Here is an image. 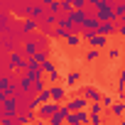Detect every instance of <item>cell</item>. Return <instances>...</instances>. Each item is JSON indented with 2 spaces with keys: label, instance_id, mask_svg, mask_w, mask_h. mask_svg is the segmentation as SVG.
<instances>
[{
  "label": "cell",
  "instance_id": "1",
  "mask_svg": "<svg viewBox=\"0 0 125 125\" xmlns=\"http://www.w3.org/2000/svg\"><path fill=\"white\" fill-rule=\"evenodd\" d=\"M93 15H96L98 22H115V17H113V0H101L96 5V10H93Z\"/></svg>",
  "mask_w": 125,
  "mask_h": 125
},
{
  "label": "cell",
  "instance_id": "2",
  "mask_svg": "<svg viewBox=\"0 0 125 125\" xmlns=\"http://www.w3.org/2000/svg\"><path fill=\"white\" fill-rule=\"evenodd\" d=\"M20 108H22V103H20V98H15V96H8V98H3L0 101V115H17L20 113Z\"/></svg>",
  "mask_w": 125,
  "mask_h": 125
},
{
  "label": "cell",
  "instance_id": "3",
  "mask_svg": "<svg viewBox=\"0 0 125 125\" xmlns=\"http://www.w3.org/2000/svg\"><path fill=\"white\" fill-rule=\"evenodd\" d=\"M47 91H49V98H52V103H59V105H64V103H66V98H69V88H66L64 83L47 86Z\"/></svg>",
  "mask_w": 125,
  "mask_h": 125
},
{
  "label": "cell",
  "instance_id": "4",
  "mask_svg": "<svg viewBox=\"0 0 125 125\" xmlns=\"http://www.w3.org/2000/svg\"><path fill=\"white\" fill-rule=\"evenodd\" d=\"M25 64H27V56L22 54V52H17V49H12L10 54H8V64H5V69H10V71H25Z\"/></svg>",
  "mask_w": 125,
  "mask_h": 125
},
{
  "label": "cell",
  "instance_id": "5",
  "mask_svg": "<svg viewBox=\"0 0 125 125\" xmlns=\"http://www.w3.org/2000/svg\"><path fill=\"white\" fill-rule=\"evenodd\" d=\"M17 15H22L25 20H37V22H39V20L47 15V10H44L39 3H34V5H30V3H27V5H25V8L17 12Z\"/></svg>",
  "mask_w": 125,
  "mask_h": 125
},
{
  "label": "cell",
  "instance_id": "6",
  "mask_svg": "<svg viewBox=\"0 0 125 125\" xmlns=\"http://www.w3.org/2000/svg\"><path fill=\"white\" fill-rule=\"evenodd\" d=\"M76 96H83L88 103H96V101H101L103 91H101L98 86H93V83H86V86H81V88H79V93H76Z\"/></svg>",
  "mask_w": 125,
  "mask_h": 125
},
{
  "label": "cell",
  "instance_id": "7",
  "mask_svg": "<svg viewBox=\"0 0 125 125\" xmlns=\"http://www.w3.org/2000/svg\"><path fill=\"white\" fill-rule=\"evenodd\" d=\"M88 108V101L83 96H69L66 103H64V110L66 113H74V110H86Z\"/></svg>",
  "mask_w": 125,
  "mask_h": 125
},
{
  "label": "cell",
  "instance_id": "8",
  "mask_svg": "<svg viewBox=\"0 0 125 125\" xmlns=\"http://www.w3.org/2000/svg\"><path fill=\"white\" fill-rule=\"evenodd\" d=\"M59 108H61L59 103H52V101H49V103H44V105H39L34 115H37V120H39V123H47V120H49V118H52V115H54V113H56Z\"/></svg>",
  "mask_w": 125,
  "mask_h": 125
},
{
  "label": "cell",
  "instance_id": "9",
  "mask_svg": "<svg viewBox=\"0 0 125 125\" xmlns=\"http://www.w3.org/2000/svg\"><path fill=\"white\" fill-rule=\"evenodd\" d=\"M25 76L37 81V79H44V71H42V64L34 59H27V64H25Z\"/></svg>",
  "mask_w": 125,
  "mask_h": 125
},
{
  "label": "cell",
  "instance_id": "10",
  "mask_svg": "<svg viewBox=\"0 0 125 125\" xmlns=\"http://www.w3.org/2000/svg\"><path fill=\"white\" fill-rule=\"evenodd\" d=\"M34 120H37V115L30 108H20V113L15 115V125H32Z\"/></svg>",
  "mask_w": 125,
  "mask_h": 125
},
{
  "label": "cell",
  "instance_id": "11",
  "mask_svg": "<svg viewBox=\"0 0 125 125\" xmlns=\"http://www.w3.org/2000/svg\"><path fill=\"white\" fill-rule=\"evenodd\" d=\"M81 123H88V110H74V113H66L64 125H81Z\"/></svg>",
  "mask_w": 125,
  "mask_h": 125
},
{
  "label": "cell",
  "instance_id": "12",
  "mask_svg": "<svg viewBox=\"0 0 125 125\" xmlns=\"http://www.w3.org/2000/svg\"><path fill=\"white\" fill-rule=\"evenodd\" d=\"M96 34H103V37L118 34V22H98V27H96Z\"/></svg>",
  "mask_w": 125,
  "mask_h": 125
},
{
  "label": "cell",
  "instance_id": "13",
  "mask_svg": "<svg viewBox=\"0 0 125 125\" xmlns=\"http://www.w3.org/2000/svg\"><path fill=\"white\" fill-rule=\"evenodd\" d=\"M64 86L71 91L76 86H81V71H66L64 74Z\"/></svg>",
  "mask_w": 125,
  "mask_h": 125
},
{
  "label": "cell",
  "instance_id": "14",
  "mask_svg": "<svg viewBox=\"0 0 125 125\" xmlns=\"http://www.w3.org/2000/svg\"><path fill=\"white\" fill-rule=\"evenodd\" d=\"M86 15H88V8H86V10H71L66 17H69V20L74 22V27H79V32H81V22L86 20Z\"/></svg>",
  "mask_w": 125,
  "mask_h": 125
},
{
  "label": "cell",
  "instance_id": "15",
  "mask_svg": "<svg viewBox=\"0 0 125 125\" xmlns=\"http://www.w3.org/2000/svg\"><path fill=\"white\" fill-rule=\"evenodd\" d=\"M105 113H110V115H113L115 120L125 118V101H115V103H113V105H110V108H108Z\"/></svg>",
  "mask_w": 125,
  "mask_h": 125
},
{
  "label": "cell",
  "instance_id": "16",
  "mask_svg": "<svg viewBox=\"0 0 125 125\" xmlns=\"http://www.w3.org/2000/svg\"><path fill=\"white\" fill-rule=\"evenodd\" d=\"M96 27H98V20H96V15L88 10V15H86V20L81 22V32L86 30V32H96Z\"/></svg>",
  "mask_w": 125,
  "mask_h": 125
},
{
  "label": "cell",
  "instance_id": "17",
  "mask_svg": "<svg viewBox=\"0 0 125 125\" xmlns=\"http://www.w3.org/2000/svg\"><path fill=\"white\" fill-rule=\"evenodd\" d=\"M64 120H66V110H64V105H61V108L47 120V125H64Z\"/></svg>",
  "mask_w": 125,
  "mask_h": 125
},
{
  "label": "cell",
  "instance_id": "18",
  "mask_svg": "<svg viewBox=\"0 0 125 125\" xmlns=\"http://www.w3.org/2000/svg\"><path fill=\"white\" fill-rule=\"evenodd\" d=\"M101 56H103V52H101V49H91V47H88V49L83 52V59L88 61V64H93V61H98Z\"/></svg>",
  "mask_w": 125,
  "mask_h": 125
},
{
  "label": "cell",
  "instance_id": "19",
  "mask_svg": "<svg viewBox=\"0 0 125 125\" xmlns=\"http://www.w3.org/2000/svg\"><path fill=\"white\" fill-rule=\"evenodd\" d=\"M64 42H66V47H74V49L83 44V39H81V34H79V32H71V34H66V39H64Z\"/></svg>",
  "mask_w": 125,
  "mask_h": 125
},
{
  "label": "cell",
  "instance_id": "20",
  "mask_svg": "<svg viewBox=\"0 0 125 125\" xmlns=\"http://www.w3.org/2000/svg\"><path fill=\"white\" fill-rule=\"evenodd\" d=\"M37 52H39V49H37V44H34V39H27V42H25V47H22V54H25L27 59H32V56H34Z\"/></svg>",
  "mask_w": 125,
  "mask_h": 125
},
{
  "label": "cell",
  "instance_id": "21",
  "mask_svg": "<svg viewBox=\"0 0 125 125\" xmlns=\"http://www.w3.org/2000/svg\"><path fill=\"white\" fill-rule=\"evenodd\" d=\"M20 30H22L25 34H30V32H37V30H39V22H37V20H25Z\"/></svg>",
  "mask_w": 125,
  "mask_h": 125
},
{
  "label": "cell",
  "instance_id": "22",
  "mask_svg": "<svg viewBox=\"0 0 125 125\" xmlns=\"http://www.w3.org/2000/svg\"><path fill=\"white\" fill-rule=\"evenodd\" d=\"M17 88H20L22 93H32V79H27V76H22V79L17 81Z\"/></svg>",
  "mask_w": 125,
  "mask_h": 125
},
{
  "label": "cell",
  "instance_id": "23",
  "mask_svg": "<svg viewBox=\"0 0 125 125\" xmlns=\"http://www.w3.org/2000/svg\"><path fill=\"white\" fill-rule=\"evenodd\" d=\"M115 101H118V96H113V93H103V96H101V105H103V110H108Z\"/></svg>",
  "mask_w": 125,
  "mask_h": 125
},
{
  "label": "cell",
  "instance_id": "24",
  "mask_svg": "<svg viewBox=\"0 0 125 125\" xmlns=\"http://www.w3.org/2000/svg\"><path fill=\"white\" fill-rule=\"evenodd\" d=\"M49 101H52V98H49V91H47V88H44V91H39V93L34 96V103H37V108H39V105H44V103H49Z\"/></svg>",
  "mask_w": 125,
  "mask_h": 125
},
{
  "label": "cell",
  "instance_id": "25",
  "mask_svg": "<svg viewBox=\"0 0 125 125\" xmlns=\"http://www.w3.org/2000/svg\"><path fill=\"white\" fill-rule=\"evenodd\" d=\"M59 79H61V71L56 69V71H52V74H47L44 76V81L49 83V86H54V83H59Z\"/></svg>",
  "mask_w": 125,
  "mask_h": 125
},
{
  "label": "cell",
  "instance_id": "26",
  "mask_svg": "<svg viewBox=\"0 0 125 125\" xmlns=\"http://www.w3.org/2000/svg\"><path fill=\"white\" fill-rule=\"evenodd\" d=\"M47 88V81L44 79H37V81H32V96H37L39 91H44Z\"/></svg>",
  "mask_w": 125,
  "mask_h": 125
},
{
  "label": "cell",
  "instance_id": "27",
  "mask_svg": "<svg viewBox=\"0 0 125 125\" xmlns=\"http://www.w3.org/2000/svg\"><path fill=\"white\" fill-rule=\"evenodd\" d=\"M105 52V56L110 59V61H118L120 59V49H115V47H108V49H103Z\"/></svg>",
  "mask_w": 125,
  "mask_h": 125
},
{
  "label": "cell",
  "instance_id": "28",
  "mask_svg": "<svg viewBox=\"0 0 125 125\" xmlns=\"http://www.w3.org/2000/svg\"><path fill=\"white\" fill-rule=\"evenodd\" d=\"M42 71H44V76H47V74H52V71H56V64H54L52 59H47V61H42Z\"/></svg>",
  "mask_w": 125,
  "mask_h": 125
},
{
  "label": "cell",
  "instance_id": "29",
  "mask_svg": "<svg viewBox=\"0 0 125 125\" xmlns=\"http://www.w3.org/2000/svg\"><path fill=\"white\" fill-rule=\"evenodd\" d=\"M88 113H98V115H103L105 110H103V105H101V101H96V103H88V108H86Z\"/></svg>",
  "mask_w": 125,
  "mask_h": 125
},
{
  "label": "cell",
  "instance_id": "30",
  "mask_svg": "<svg viewBox=\"0 0 125 125\" xmlns=\"http://www.w3.org/2000/svg\"><path fill=\"white\" fill-rule=\"evenodd\" d=\"M105 115V113H103ZM103 115L98 113H88V125H103Z\"/></svg>",
  "mask_w": 125,
  "mask_h": 125
},
{
  "label": "cell",
  "instance_id": "31",
  "mask_svg": "<svg viewBox=\"0 0 125 125\" xmlns=\"http://www.w3.org/2000/svg\"><path fill=\"white\" fill-rule=\"evenodd\" d=\"M32 59H34V61H39V64H42V61H47V59H49V49H39Z\"/></svg>",
  "mask_w": 125,
  "mask_h": 125
},
{
  "label": "cell",
  "instance_id": "32",
  "mask_svg": "<svg viewBox=\"0 0 125 125\" xmlns=\"http://www.w3.org/2000/svg\"><path fill=\"white\" fill-rule=\"evenodd\" d=\"M10 83H12V81H10V76H8V74H0V91H3V93H5Z\"/></svg>",
  "mask_w": 125,
  "mask_h": 125
},
{
  "label": "cell",
  "instance_id": "33",
  "mask_svg": "<svg viewBox=\"0 0 125 125\" xmlns=\"http://www.w3.org/2000/svg\"><path fill=\"white\" fill-rule=\"evenodd\" d=\"M71 10H86V0H69Z\"/></svg>",
  "mask_w": 125,
  "mask_h": 125
},
{
  "label": "cell",
  "instance_id": "34",
  "mask_svg": "<svg viewBox=\"0 0 125 125\" xmlns=\"http://www.w3.org/2000/svg\"><path fill=\"white\" fill-rule=\"evenodd\" d=\"M0 125H15V118L12 115H0Z\"/></svg>",
  "mask_w": 125,
  "mask_h": 125
},
{
  "label": "cell",
  "instance_id": "35",
  "mask_svg": "<svg viewBox=\"0 0 125 125\" xmlns=\"http://www.w3.org/2000/svg\"><path fill=\"white\" fill-rule=\"evenodd\" d=\"M118 81H123V83H125V66L120 69V74H118Z\"/></svg>",
  "mask_w": 125,
  "mask_h": 125
},
{
  "label": "cell",
  "instance_id": "36",
  "mask_svg": "<svg viewBox=\"0 0 125 125\" xmlns=\"http://www.w3.org/2000/svg\"><path fill=\"white\" fill-rule=\"evenodd\" d=\"M118 25H120V27H125V17H120V20H118Z\"/></svg>",
  "mask_w": 125,
  "mask_h": 125
},
{
  "label": "cell",
  "instance_id": "37",
  "mask_svg": "<svg viewBox=\"0 0 125 125\" xmlns=\"http://www.w3.org/2000/svg\"><path fill=\"white\" fill-rule=\"evenodd\" d=\"M120 59H123V61H125V47H123V49H120Z\"/></svg>",
  "mask_w": 125,
  "mask_h": 125
},
{
  "label": "cell",
  "instance_id": "38",
  "mask_svg": "<svg viewBox=\"0 0 125 125\" xmlns=\"http://www.w3.org/2000/svg\"><path fill=\"white\" fill-rule=\"evenodd\" d=\"M118 125H125V118H120V120H118Z\"/></svg>",
  "mask_w": 125,
  "mask_h": 125
},
{
  "label": "cell",
  "instance_id": "39",
  "mask_svg": "<svg viewBox=\"0 0 125 125\" xmlns=\"http://www.w3.org/2000/svg\"><path fill=\"white\" fill-rule=\"evenodd\" d=\"M32 125H47V123H39V120H34V123H32Z\"/></svg>",
  "mask_w": 125,
  "mask_h": 125
},
{
  "label": "cell",
  "instance_id": "40",
  "mask_svg": "<svg viewBox=\"0 0 125 125\" xmlns=\"http://www.w3.org/2000/svg\"><path fill=\"white\" fill-rule=\"evenodd\" d=\"M34 3H39V0H30V5H34Z\"/></svg>",
  "mask_w": 125,
  "mask_h": 125
},
{
  "label": "cell",
  "instance_id": "41",
  "mask_svg": "<svg viewBox=\"0 0 125 125\" xmlns=\"http://www.w3.org/2000/svg\"><path fill=\"white\" fill-rule=\"evenodd\" d=\"M3 69H5V66H3V61H0V71H3Z\"/></svg>",
  "mask_w": 125,
  "mask_h": 125
},
{
  "label": "cell",
  "instance_id": "42",
  "mask_svg": "<svg viewBox=\"0 0 125 125\" xmlns=\"http://www.w3.org/2000/svg\"><path fill=\"white\" fill-rule=\"evenodd\" d=\"M113 3H125V0H113Z\"/></svg>",
  "mask_w": 125,
  "mask_h": 125
}]
</instances>
